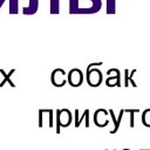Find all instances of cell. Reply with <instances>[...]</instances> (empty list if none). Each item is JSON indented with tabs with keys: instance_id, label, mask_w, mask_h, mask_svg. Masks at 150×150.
<instances>
[{
	"instance_id": "1",
	"label": "cell",
	"mask_w": 150,
	"mask_h": 150,
	"mask_svg": "<svg viewBox=\"0 0 150 150\" xmlns=\"http://www.w3.org/2000/svg\"><path fill=\"white\" fill-rule=\"evenodd\" d=\"M71 122V114L68 109L56 110V134H60V128L68 127Z\"/></svg>"
},
{
	"instance_id": "2",
	"label": "cell",
	"mask_w": 150,
	"mask_h": 150,
	"mask_svg": "<svg viewBox=\"0 0 150 150\" xmlns=\"http://www.w3.org/2000/svg\"><path fill=\"white\" fill-rule=\"evenodd\" d=\"M87 81L91 87H97L102 82V73L97 68H87Z\"/></svg>"
},
{
	"instance_id": "3",
	"label": "cell",
	"mask_w": 150,
	"mask_h": 150,
	"mask_svg": "<svg viewBox=\"0 0 150 150\" xmlns=\"http://www.w3.org/2000/svg\"><path fill=\"white\" fill-rule=\"evenodd\" d=\"M68 82L73 87L81 86L82 82H83V74H82V71L80 69H77V68L71 69L69 71V74H68Z\"/></svg>"
},
{
	"instance_id": "4",
	"label": "cell",
	"mask_w": 150,
	"mask_h": 150,
	"mask_svg": "<svg viewBox=\"0 0 150 150\" xmlns=\"http://www.w3.org/2000/svg\"><path fill=\"white\" fill-rule=\"evenodd\" d=\"M50 80H52V83H53L55 87H62V86H64L66 82H67L64 70H63V69H55V70L52 73Z\"/></svg>"
},
{
	"instance_id": "5",
	"label": "cell",
	"mask_w": 150,
	"mask_h": 150,
	"mask_svg": "<svg viewBox=\"0 0 150 150\" xmlns=\"http://www.w3.org/2000/svg\"><path fill=\"white\" fill-rule=\"evenodd\" d=\"M108 111L105 109H97L94 114V122L97 127L103 128L108 124Z\"/></svg>"
},
{
	"instance_id": "6",
	"label": "cell",
	"mask_w": 150,
	"mask_h": 150,
	"mask_svg": "<svg viewBox=\"0 0 150 150\" xmlns=\"http://www.w3.org/2000/svg\"><path fill=\"white\" fill-rule=\"evenodd\" d=\"M124 112H125L124 109H122V110L120 111V114H118V118L116 120L114 111H112L111 109L109 110V115H110V117H111V120H112V122H114V129L110 131V134H115V132H117V130H118V128H120V124H121V121H122V117H123V114H124Z\"/></svg>"
},
{
	"instance_id": "7",
	"label": "cell",
	"mask_w": 150,
	"mask_h": 150,
	"mask_svg": "<svg viewBox=\"0 0 150 150\" xmlns=\"http://www.w3.org/2000/svg\"><path fill=\"white\" fill-rule=\"evenodd\" d=\"M105 84H107L108 87H114V86L120 87V86H121V81H120V70L117 71V74H116L115 76L108 77V79L105 80Z\"/></svg>"
},
{
	"instance_id": "8",
	"label": "cell",
	"mask_w": 150,
	"mask_h": 150,
	"mask_svg": "<svg viewBox=\"0 0 150 150\" xmlns=\"http://www.w3.org/2000/svg\"><path fill=\"white\" fill-rule=\"evenodd\" d=\"M83 118H86L88 121V123H89V109H86L84 110L82 117H79V110L76 109L75 110V128H79L80 127V124H81V122H82Z\"/></svg>"
},
{
	"instance_id": "9",
	"label": "cell",
	"mask_w": 150,
	"mask_h": 150,
	"mask_svg": "<svg viewBox=\"0 0 150 150\" xmlns=\"http://www.w3.org/2000/svg\"><path fill=\"white\" fill-rule=\"evenodd\" d=\"M0 73H1V74H4V80H2V82L0 83V87L5 86V83H6V82H8L11 87H14V83H13V82L11 81V76H12V74H14V69H12V70H11V71H9L8 74H6V73H5V71H4L2 69L0 70Z\"/></svg>"
},
{
	"instance_id": "10",
	"label": "cell",
	"mask_w": 150,
	"mask_h": 150,
	"mask_svg": "<svg viewBox=\"0 0 150 150\" xmlns=\"http://www.w3.org/2000/svg\"><path fill=\"white\" fill-rule=\"evenodd\" d=\"M124 73H125V80H124V86H125V87H128V86H129V81H130V82H131V86L136 87V83H135V82H134V80H132V75H134V74L136 73V70L134 69V70L131 71V74H130V75H129V71H128L127 69H125V71H124Z\"/></svg>"
},
{
	"instance_id": "11",
	"label": "cell",
	"mask_w": 150,
	"mask_h": 150,
	"mask_svg": "<svg viewBox=\"0 0 150 150\" xmlns=\"http://www.w3.org/2000/svg\"><path fill=\"white\" fill-rule=\"evenodd\" d=\"M142 123L145 127H150V109H145L142 114Z\"/></svg>"
},
{
	"instance_id": "12",
	"label": "cell",
	"mask_w": 150,
	"mask_h": 150,
	"mask_svg": "<svg viewBox=\"0 0 150 150\" xmlns=\"http://www.w3.org/2000/svg\"><path fill=\"white\" fill-rule=\"evenodd\" d=\"M124 111L125 112H130V127L134 128V125H135V123H134V115H135V112H138L139 110L138 109H124Z\"/></svg>"
},
{
	"instance_id": "13",
	"label": "cell",
	"mask_w": 150,
	"mask_h": 150,
	"mask_svg": "<svg viewBox=\"0 0 150 150\" xmlns=\"http://www.w3.org/2000/svg\"><path fill=\"white\" fill-rule=\"evenodd\" d=\"M107 13H114V0H108V9Z\"/></svg>"
},
{
	"instance_id": "14",
	"label": "cell",
	"mask_w": 150,
	"mask_h": 150,
	"mask_svg": "<svg viewBox=\"0 0 150 150\" xmlns=\"http://www.w3.org/2000/svg\"><path fill=\"white\" fill-rule=\"evenodd\" d=\"M53 110L50 109V111H48V116H49V123H48V127L49 128H53V125H54V122H53Z\"/></svg>"
},
{
	"instance_id": "15",
	"label": "cell",
	"mask_w": 150,
	"mask_h": 150,
	"mask_svg": "<svg viewBox=\"0 0 150 150\" xmlns=\"http://www.w3.org/2000/svg\"><path fill=\"white\" fill-rule=\"evenodd\" d=\"M123 150H129V149H123Z\"/></svg>"
},
{
	"instance_id": "16",
	"label": "cell",
	"mask_w": 150,
	"mask_h": 150,
	"mask_svg": "<svg viewBox=\"0 0 150 150\" xmlns=\"http://www.w3.org/2000/svg\"><path fill=\"white\" fill-rule=\"evenodd\" d=\"M141 150H142V149H141Z\"/></svg>"
},
{
	"instance_id": "17",
	"label": "cell",
	"mask_w": 150,
	"mask_h": 150,
	"mask_svg": "<svg viewBox=\"0 0 150 150\" xmlns=\"http://www.w3.org/2000/svg\"><path fill=\"white\" fill-rule=\"evenodd\" d=\"M114 150H115V149H114Z\"/></svg>"
}]
</instances>
